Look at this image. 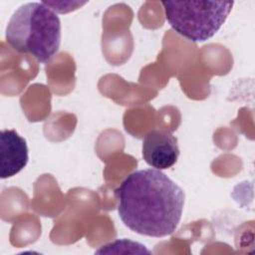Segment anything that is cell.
I'll return each instance as SVG.
<instances>
[{"instance_id":"1","label":"cell","mask_w":255,"mask_h":255,"mask_svg":"<svg viewBox=\"0 0 255 255\" xmlns=\"http://www.w3.org/2000/svg\"><path fill=\"white\" fill-rule=\"evenodd\" d=\"M118 212L133 232L164 237L175 231L184 206L182 188L159 169L129 173L115 190Z\"/></svg>"},{"instance_id":"2","label":"cell","mask_w":255,"mask_h":255,"mask_svg":"<svg viewBox=\"0 0 255 255\" xmlns=\"http://www.w3.org/2000/svg\"><path fill=\"white\" fill-rule=\"evenodd\" d=\"M61 21L44 2L21 5L11 16L5 38L15 51L29 54L41 63L49 62L61 44Z\"/></svg>"},{"instance_id":"3","label":"cell","mask_w":255,"mask_h":255,"mask_svg":"<svg viewBox=\"0 0 255 255\" xmlns=\"http://www.w3.org/2000/svg\"><path fill=\"white\" fill-rule=\"evenodd\" d=\"M171 28L192 42L213 37L226 21L233 1H162Z\"/></svg>"},{"instance_id":"4","label":"cell","mask_w":255,"mask_h":255,"mask_svg":"<svg viewBox=\"0 0 255 255\" xmlns=\"http://www.w3.org/2000/svg\"><path fill=\"white\" fill-rule=\"evenodd\" d=\"M141 150L145 162L159 170L171 167L179 156L177 138L164 129L148 131L143 137Z\"/></svg>"},{"instance_id":"5","label":"cell","mask_w":255,"mask_h":255,"mask_svg":"<svg viewBox=\"0 0 255 255\" xmlns=\"http://www.w3.org/2000/svg\"><path fill=\"white\" fill-rule=\"evenodd\" d=\"M26 140L15 129H3L0 133V176L12 177L28 163Z\"/></svg>"}]
</instances>
